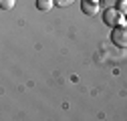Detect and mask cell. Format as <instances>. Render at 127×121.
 Instances as JSON below:
<instances>
[{"instance_id":"5b68a950","label":"cell","mask_w":127,"mask_h":121,"mask_svg":"<svg viewBox=\"0 0 127 121\" xmlns=\"http://www.w3.org/2000/svg\"><path fill=\"white\" fill-rule=\"evenodd\" d=\"M14 4H16V0H0V8L2 10H12Z\"/></svg>"},{"instance_id":"3957f363","label":"cell","mask_w":127,"mask_h":121,"mask_svg":"<svg viewBox=\"0 0 127 121\" xmlns=\"http://www.w3.org/2000/svg\"><path fill=\"white\" fill-rule=\"evenodd\" d=\"M81 8H83V12L87 14V16H95V14L99 12V4H97V2H93V0H83Z\"/></svg>"},{"instance_id":"6da1fadb","label":"cell","mask_w":127,"mask_h":121,"mask_svg":"<svg viewBox=\"0 0 127 121\" xmlns=\"http://www.w3.org/2000/svg\"><path fill=\"white\" fill-rule=\"evenodd\" d=\"M103 18H105V24H109V26L125 24V16H123V12L117 10V8H107L105 14H103Z\"/></svg>"},{"instance_id":"52a82bcc","label":"cell","mask_w":127,"mask_h":121,"mask_svg":"<svg viewBox=\"0 0 127 121\" xmlns=\"http://www.w3.org/2000/svg\"><path fill=\"white\" fill-rule=\"evenodd\" d=\"M73 2H75V0H55L57 6H71Z\"/></svg>"},{"instance_id":"7a4b0ae2","label":"cell","mask_w":127,"mask_h":121,"mask_svg":"<svg viewBox=\"0 0 127 121\" xmlns=\"http://www.w3.org/2000/svg\"><path fill=\"white\" fill-rule=\"evenodd\" d=\"M111 40H113V44H117V47L127 49V24L115 26L113 28V34H111Z\"/></svg>"},{"instance_id":"277c9868","label":"cell","mask_w":127,"mask_h":121,"mask_svg":"<svg viewBox=\"0 0 127 121\" xmlns=\"http://www.w3.org/2000/svg\"><path fill=\"white\" fill-rule=\"evenodd\" d=\"M36 8L38 10H51L53 8V0H38V2H36Z\"/></svg>"},{"instance_id":"8992f818","label":"cell","mask_w":127,"mask_h":121,"mask_svg":"<svg viewBox=\"0 0 127 121\" xmlns=\"http://www.w3.org/2000/svg\"><path fill=\"white\" fill-rule=\"evenodd\" d=\"M115 8L127 14V0H119V2H117V6H115Z\"/></svg>"}]
</instances>
